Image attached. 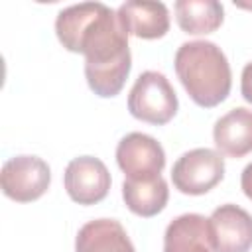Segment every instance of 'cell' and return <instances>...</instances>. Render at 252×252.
Listing matches in <instances>:
<instances>
[{
  "mask_svg": "<svg viewBox=\"0 0 252 252\" xmlns=\"http://www.w3.org/2000/svg\"><path fill=\"white\" fill-rule=\"evenodd\" d=\"M55 33L67 51L85 55V77L102 98L116 96L132 69L128 33L102 2L73 4L57 14Z\"/></svg>",
  "mask_w": 252,
  "mask_h": 252,
  "instance_id": "1",
  "label": "cell"
},
{
  "mask_svg": "<svg viewBox=\"0 0 252 252\" xmlns=\"http://www.w3.org/2000/svg\"><path fill=\"white\" fill-rule=\"evenodd\" d=\"M175 73L191 96V100L203 108L220 104L232 85L230 65L222 49L205 39L185 41L175 53Z\"/></svg>",
  "mask_w": 252,
  "mask_h": 252,
  "instance_id": "2",
  "label": "cell"
},
{
  "mask_svg": "<svg viewBox=\"0 0 252 252\" xmlns=\"http://www.w3.org/2000/svg\"><path fill=\"white\" fill-rule=\"evenodd\" d=\"M177 94L159 71H144L128 94V110L134 118L148 124H167L177 112Z\"/></svg>",
  "mask_w": 252,
  "mask_h": 252,
  "instance_id": "3",
  "label": "cell"
},
{
  "mask_svg": "<svg viewBox=\"0 0 252 252\" xmlns=\"http://www.w3.org/2000/svg\"><path fill=\"white\" fill-rule=\"evenodd\" d=\"M224 177V159L211 148H195L185 152L171 169L177 191L185 195H205Z\"/></svg>",
  "mask_w": 252,
  "mask_h": 252,
  "instance_id": "4",
  "label": "cell"
},
{
  "mask_svg": "<svg viewBox=\"0 0 252 252\" xmlns=\"http://www.w3.org/2000/svg\"><path fill=\"white\" fill-rule=\"evenodd\" d=\"M51 183L49 165L37 156H16L4 161L0 173L2 193L18 203L39 199Z\"/></svg>",
  "mask_w": 252,
  "mask_h": 252,
  "instance_id": "5",
  "label": "cell"
},
{
  "mask_svg": "<svg viewBox=\"0 0 252 252\" xmlns=\"http://www.w3.org/2000/svg\"><path fill=\"white\" fill-rule=\"evenodd\" d=\"M116 163L126 179H154L165 167V152L156 138L130 132L116 146Z\"/></svg>",
  "mask_w": 252,
  "mask_h": 252,
  "instance_id": "6",
  "label": "cell"
},
{
  "mask_svg": "<svg viewBox=\"0 0 252 252\" xmlns=\"http://www.w3.org/2000/svg\"><path fill=\"white\" fill-rule=\"evenodd\" d=\"M213 252H248L252 248V215L238 205L217 207L207 219Z\"/></svg>",
  "mask_w": 252,
  "mask_h": 252,
  "instance_id": "7",
  "label": "cell"
},
{
  "mask_svg": "<svg viewBox=\"0 0 252 252\" xmlns=\"http://www.w3.org/2000/svg\"><path fill=\"white\" fill-rule=\"evenodd\" d=\"M67 195L79 205L100 203L110 189V173L106 165L93 156H79L69 161L63 175Z\"/></svg>",
  "mask_w": 252,
  "mask_h": 252,
  "instance_id": "8",
  "label": "cell"
},
{
  "mask_svg": "<svg viewBox=\"0 0 252 252\" xmlns=\"http://www.w3.org/2000/svg\"><path fill=\"white\" fill-rule=\"evenodd\" d=\"M118 20L128 35L142 39L163 37L169 30V12L163 2H142L130 0L124 2L118 10Z\"/></svg>",
  "mask_w": 252,
  "mask_h": 252,
  "instance_id": "9",
  "label": "cell"
},
{
  "mask_svg": "<svg viewBox=\"0 0 252 252\" xmlns=\"http://www.w3.org/2000/svg\"><path fill=\"white\" fill-rule=\"evenodd\" d=\"M213 140L219 154L242 158L252 152V110L238 106L215 122Z\"/></svg>",
  "mask_w": 252,
  "mask_h": 252,
  "instance_id": "10",
  "label": "cell"
},
{
  "mask_svg": "<svg viewBox=\"0 0 252 252\" xmlns=\"http://www.w3.org/2000/svg\"><path fill=\"white\" fill-rule=\"evenodd\" d=\"M75 252H136L124 226L114 219L83 224L75 238Z\"/></svg>",
  "mask_w": 252,
  "mask_h": 252,
  "instance_id": "11",
  "label": "cell"
},
{
  "mask_svg": "<svg viewBox=\"0 0 252 252\" xmlns=\"http://www.w3.org/2000/svg\"><path fill=\"white\" fill-rule=\"evenodd\" d=\"M163 252H213L207 219L197 213L173 219L163 234Z\"/></svg>",
  "mask_w": 252,
  "mask_h": 252,
  "instance_id": "12",
  "label": "cell"
},
{
  "mask_svg": "<svg viewBox=\"0 0 252 252\" xmlns=\"http://www.w3.org/2000/svg\"><path fill=\"white\" fill-rule=\"evenodd\" d=\"M122 197L126 207L138 217H156L161 213L169 199L167 181L158 175L154 179H124Z\"/></svg>",
  "mask_w": 252,
  "mask_h": 252,
  "instance_id": "13",
  "label": "cell"
},
{
  "mask_svg": "<svg viewBox=\"0 0 252 252\" xmlns=\"http://www.w3.org/2000/svg\"><path fill=\"white\" fill-rule=\"evenodd\" d=\"M173 10L177 26L191 35L211 33L224 20V8L217 0H177Z\"/></svg>",
  "mask_w": 252,
  "mask_h": 252,
  "instance_id": "14",
  "label": "cell"
},
{
  "mask_svg": "<svg viewBox=\"0 0 252 252\" xmlns=\"http://www.w3.org/2000/svg\"><path fill=\"white\" fill-rule=\"evenodd\" d=\"M240 93H242L244 100L252 104V61L246 63L244 69H242V77H240Z\"/></svg>",
  "mask_w": 252,
  "mask_h": 252,
  "instance_id": "15",
  "label": "cell"
},
{
  "mask_svg": "<svg viewBox=\"0 0 252 252\" xmlns=\"http://www.w3.org/2000/svg\"><path fill=\"white\" fill-rule=\"evenodd\" d=\"M240 187H242L244 195L252 201V163H248V165L242 169V175H240Z\"/></svg>",
  "mask_w": 252,
  "mask_h": 252,
  "instance_id": "16",
  "label": "cell"
}]
</instances>
